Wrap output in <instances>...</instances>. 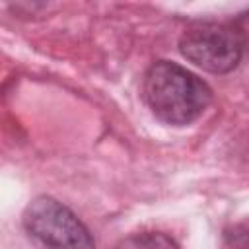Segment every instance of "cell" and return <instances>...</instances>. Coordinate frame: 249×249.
I'll return each mask as SVG.
<instances>
[{
    "label": "cell",
    "mask_w": 249,
    "mask_h": 249,
    "mask_svg": "<svg viewBox=\"0 0 249 249\" xmlns=\"http://www.w3.org/2000/svg\"><path fill=\"white\" fill-rule=\"evenodd\" d=\"M142 97L160 121L181 126L204 113L212 99V89L181 64L158 60L144 74Z\"/></svg>",
    "instance_id": "obj_1"
},
{
    "label": "cell",
    "mask_w": 249,
    "mask_h": 249,
    "mask_svg": "<svg viewBox=\"0 0 249 249\" xmlns=\"http://www.w3.org/2000/svg\"><path fill=\"white\" fill-rule=\"evenodd\" d=\"M23 228L43 249H95L84 222L53 196H35L25 206Z\"/></svg>",
    "instance_id": "obj_2"
},
{
    "label": "cell",
    "mask_w": 249,
    "mask_h": 249,
    "mask_svg": "<svg viewBox=\"0 0 249 249\" xmlns=\"http://www.w3.org/2000/svg\"><path fill=\"white\" fill-rule=\"evenodd\" d=\"M181 54L212 74L231 72L245 54V35L230 23H202L187 29L179 39Z\"/></svg>",
    "instance_id": "obj_3"
},
{
    "label": "cell",
    "mask_w": 249,
    "mask_h": 249,
    "mask_svg": "<svg viewBox=\"0 0 249 249\" xmlns=\"http://www.w3.org/2000/svg\"><path fill=\"white\" fill-rule=\"evenodd\" d=\"M115 249H179V245L165 233L142 231L124 237L123 241H119Z\"/></svg>",
    "instance_id": "obj_4"
},
{
    "label": "cell",
    "mask_w": 249,
    "mask_h": 249,
    "mask_svg": "<svg viewBox=\"0 0 249 249\" xmlns=\"http://www.w3.org/2000/svg\"><path fill=\"white\" fill-rule=\"evenodd\" d=\"M228 243L233 247V249H249V220L241 222V224H235L228 233Z\"/></svg>",
    "instance_id": "obj_5"
}]
</instances>
